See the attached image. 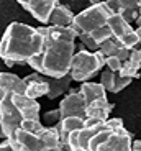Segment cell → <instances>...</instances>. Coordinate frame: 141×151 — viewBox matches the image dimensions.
Wrapping results in <instances>:
<instances>
[{
    "instance_id": "1",
    "label": "cell",
    "mask_w": 141,
    "mask_h": 151,
    "mask_svg": "<svg viewBox=\"0 0 141 151\" xmlns=\"http://www.w3.org/2000/svg\"><path fill=\"white\" fill-rule=\"evenodd\" d=\"M44 35L36 27L11 22L0 40V59H11L15 64H26L28 59L44 48Z\"/></svg>"
},
{
    "instance_id": "2",
    "label": "cell",
    "mask_w": 141,
    "mask_h": 151,
    "mask_svg": "<svg viewBox=\"0 0 141 151\" xmlns=\"http://www.w3.org/2000/svg\"><path fill=\"white\" fill-rule=\"evenodd\" d=\"M41 53L34 54L28 59L26 64L34 71L41 72L48 77H62L69 74L72 56L76 53V41L71 40H46Z\"/></svg>"
},
{
    "instance_id": "3",
    "label": "cell",
    "mask_w": 141,
    "mask_h": 151,
    "mask_svg": "<svg viewBox=\"0 0 141 151\" xmlns=\"http://www.w3.org/2000/svg\"><path fill=\"white\" fill-rule=\"evenodd\" d=\"M105 66V56L97 51H89L82 43L77 46L76 53L72 56V63H71V77L76 82H84V81H90L102 68Z\"/></svg>"
},
{
    "instance_id": "4",
    "label": "cell",
    "mask_w": 141,
    "mask_h": 151,
    "mask_svg": "<svg viewBox=\"0 0 141 151\" xmlns=\"http://www.w3.org/2000/svg\"><path fill=\"white\" fill-rule=\"evenodd\" d=\"M113 13L107 2H99V4H92L89 8L79 12L77 15H74L72 27L77 28L79 31H85V33H92L94 30L107 25L108 17Z\"/></svg>"
},
{
    "instance_id": "5",
    "label": "cell",
    "mask_w": 141,
    "mask_h": 151,
    "mask_svg": "<svg viewBox=\"0 0 141 151\" xmlns=\"http://www.w3.org/2000/svg\"><path fill=\"white\" fill-rule=\"evenodd\" d=\"M0 118H2V128H4L5 138L13 135L20 128V122H21L23 115L13 102L11 92H7L0 100Z\"/></svg>"
},
{
    "instance_id": "6",
    "label": "cell",
    "mask_w": 141,
    "mask_h": 151,
    "mask_svg": "<svg viewBox=\"0 0 141 151\" xmlns=\"http://www.w3.org/2000/svg\"><path fill=\"white\" fill-rule=\"evenodd\" d=\"M85 105H87V102H85L84 97L80 95L79 87H76V89L69 87L67 92H66V97L59 102L61 117H69V115H80V117H85Z\"/></svg>"
},
{
    "instance_id": "7",
    "label": "cell",
    "mask_w": 141,
    "mask_h": 151,
    "mask_svg": "<svg viewBox=\"0 0 141 151\" xmlns=\"http://www.w3.org/2000/svg\"><path fill=\"white\" fill-rule=\"evenodd\" d=\"M16 2L43 25H48L54 7L59 4V0H16Z\"/></svg>"
},
{
    "instance_id": "8",
    "label": "cell",
    "mask_w": 141,
    "mask_h": 151,
    "mask_svg": "<svg viewBox=\"0 0 141 151\" xmlns=\"http://www.w3.org/2000/svg\"><path fill=\"white\" fill-rule=\"evenodd\" d=\"M25 84H26V89H25V94L31 99H39L43 95L48 94L49 91V82H48V77H44V74L34 71L33 74H28L23 77Z\"/></svg>"
},
{
    "instance_id": "9",
    "label": "cell",
    "mask_w": 141,
    "mask_h": 151,
    "mask_svg": "<svg viewBox=\"0 0 141 151\" xmlns=\"http://www.w3.org/2000/svg\"><path fill=\"white\" fill-rule=\"evenodd\" d=\"M13 102L21 112L23 118H39L41 120V105H39L38 99H31L26 94H18V92H11Z\"/></svg>"
},
{
    "instance_id": "10",
    "label": "cell",
    "mask_w": 141,
    "mask_h": 151,
    "mask_svg": "<svg viewBox=\"0 0 141 151\" xmlns=\"http://www.w3.org/2000/svg\"><path fill=\"white\" fill-rule=\"evenodd\" d=\"M131 141H133V136L130 132H126L125 128L117 130V132H112L110 138H108L105 143L102 145L100 151H130L131 150Z\"/></svg>"
},
{
    "instance_id": "11",
    "label": "cell",
    "mask_w": 141,
    "mask_h": 151,
    "mask_svg": "<svg viewBox=\"0 0 141 151\" xmlns=\"http://www.w3.org/2000/svg\"><path fill=\"white\" fill-rule=\"evenodd\" d=\"M131 81L133 79L122 77L118 72L110 71V69H107V71H103L102 74H100V84L105 87V91L112 92V94H118V92H122L125 87L130 86Z\"/></svg>"
},
{
    "instance_id": "12",
    "label": "cell",
    "mask_w": 141,
    "mask_h": 151,
    "mask_svg": "<svg viewBox=\"0 0 141 151\" xmlns=\"http://www.w3.org/2000/svg\"><path fill=\"white\" fill-rule=\"evenodd\" d=\"M25 89H26V84L23 77H18L13 72H0V100L7 92L25 94Z\"/></svg>"
},
{
    "instance_id": "13",
    "label": "cell",
    "mask_w": 141,
    "mask_h": 151,
    "mask_svg": "<svg viewBox=\"0 0 141 151\" xmlns=\"http://www.w3.org/2000/svg\"><path fill=\"white\" fill-rule=\"evenodd\" d=\"M99 51L105 58L107 56H118L122 61H126L130 58L131 48H126V46H123L115 36H110L108 40H105V41H102L99 45Z\"/></svg>"
},
{
    "instance_id": "14",
    "label": "cell",
    "mask_w": 141,
    "mask_h": 151,
    "mask_svg": "<svg viewBox=\"0 0 141 151\" xmlns=\"http://www.w3.org/2000/svg\"><path fill=\"white\" fill-rule=\"evenodd\" d=\"M113 104H110L107 100V97L95 99L85 105V117H97L102 120H107L110 117V112L113 110Z\"/></svg>"
},
{
    "instance_id": "15",
    "label": "cell",
    "mask_w": 141,
    "mask_h": 151,
    "mask_svg": "<svg viewBox=\"0 0 141 151\" xmlns=\"http://www.w3.org/2000/svg\"><path fill=\"white\" fill-rule=\"evenodd\" d=\"M39 140H41L43 151H51V150H61V136L57 133L56 127H43L39 130Z\"/></svg>"
},
{
    "instance_id": "16",
    "label": "cell",
    "mask_w": 141,
    "mask_h": 151,
    "mask_svg": "<svg viewBox=\"0 0 141 151\" xmlns=\"http://www.w3.org/2000/svg\"><path fill=\"white\" fill-rule=\"evenodd\" d=\"M74 22V13L67 5H61L57 4L54 7L53 13L49 17L48 25H59V27H71Z\"/></svg>"
},
{
    "instance_id": "17",
    "label": "cell",
    "mask_w": 141,
    "mask_h": 151,
    "mask_svg": "<svg viewBox=\"0 0 141 151\" xmlns=\"http://www.w3.org/2000/svg\"><path fill=\"white\" fill-rule=\"evenodd\" d=\"M79 92L80 95L84 97L85 102H92V100H95V99H100V97H107V91H105V87L102 84H97V82H90V81H84V82H80L79 86Z\"/></svg>"
},
{
    "instance_id": "18",
    "label": "cell",
    "mask_w": 141,
    "mask_h": 151,
    "mask_svg": "<svg viewBox=\"0 0 141 151\" xmlns=\"http://www.w3.org/2000/svg\"><path fill=\"white\" fill-rule=\"evenodd\" d=\"M71 81H72L71 74H66V76H62V77H49V79H48V82H49V91H48L46 97L48 99H57L59 95L66 94L67 89L71 87Z\"/></svg>"
},
{
    "instance_id": "19",
    "label": "cell",
    "mask_w": 141,
    "mask_h": 151,
    "mask_svg": "<svg viewBox=\"0 0 141 151\" xmlns=\"http://www.w3.org/2000/svg\"><path fill=\"white\" fill-rule=\"evenodd\" d=\"M107 25H108V28L112 30V35H113L115 38H118V36H122V35L128 33V31L135 30V28L131 27V23L126 22V20L120 15L118 12H113V13L108 17Z\"/></svg>"
},
{
    "instance_id": "20",
    "label": "cell",
    "mask_w": 141,
    "mask_h": 151,
    "mask_svg": "<svg viewBox=\"0 0 141 151\" xmlns=\"http://www.w3.org/2000/svg\"><path fill=\"white\" fill-rule=\"evenodd\" d=\"M112 135V130L107 128V127H102L95 135L90 138V143H89V151H100L102 145L110 138Z\"/></svg>"
},
{
    "instance_id": "21",
    "label": "cell",
    "mask_w": 141,
    "mask_h": 151,
    "mask_svg": "<svg viewBox=\"0 0 141 151\" xmlns=\"http://www.w3.org/2000/svg\"><path fill=\"white\" fill-rule=\"evenodd\" d=\"M118 74L122 76V77H128V79H135V77L138 79V77H140V66L131 63L130 59H126V61H123Z\"/></svg>"
},
{
    "instance_id": "22",
    "label": "cell",
    "mask_w": 141,
    "mask_h": 151,
    "mask_svg": "<svg viewBox=\"0 0 141 151\" xmlns=\"http://www.w3.org/2000/svg\"><path fill=\"white\" fill-rule=\"evenodd\" d=\"M100 128H87V127H82L79 130V150H85L89 151V143H90V138L99 132Z\"/></svg>"
},
{
    "instance_id": "23",
    "label": "cell",
    "mask_w": 141,
    "mask_h": 151,
    "mask_svg": "<svg viewBox=\"0 0 141 151\" xmlns=\"http://www.w3.org/2000/svg\"><path fill=\"white\" fill-rule=\"evenodd\" d=\"M105 2L113 12H120L123 8H138L141 0H105Z\"/></svg>"
},
{
    "instance_id": "24",
    "label": "cell",
    "mask_w": 141,
    "mask_h": 151,
    "mask_svg": "<svg viewBox=\"0 0 141 151\" xmlns=\"http://www.w3.org/2000/svg\"><path fill=\"white\" fill-rule=\"evenodd\" d=\"M43 127L44 125L41 123L39 118H21V122H20V128L26 130V132H33V133H39V130Z\"/></svg>"
},
{
    "instance_id": "25",
    "label": "cell",
    "mask_w": 141,
    "mask_h": 151,
    "mask_svg": "<svg viewBox=\"0 0 141 151\" xmlns=\"http://www.w3.org/2000/svg\"><path fill=\"white\" fill-rule=\"evenodd\" d=\"M117 40H118L123 46H126V48H135V46L140 43V41H138V35H136V31H135V30L128 31V33H125V35H122V36H118Z\"/></svg>"
},
{
    "instance_id": "26",
    "label": "cell",
    "mask_w": 141,
    "mask_h": 151,
    "mask_svg": "<svg viewBox=\"0 0 141 151\" xmlns=\"http://www.w3.org/2000/svg\"><path fill=\"white\" fill-rule=\"evenodd\" d=\"M90 35L94 36V40L97 41V45H100L102 41H105V40H108L110 36H113V35H112V30L108 28V25H103V27L97 28V30H94Z\"/></svg>"
},
{
    "instance_id": "27",
    "label": "cell",
    "mask_w": 141,
    "mask_h": 151,
    "mask_svg": "<svg viewBox=\"0 0 141 151\" xmlns=\"http://www.w3.org/2000/svg\"><path fill=\"white\" fill-rule=\"evenodd\" d=\"M79 40H80V43L89 49V51H97V49H99V45H97V41L94 40V36H92L90 33L80 31V33H79Z\"/></svg>"
},
{
    "instance_id": "28",
    "label": "cell",
    "mask_w": 141,
    "mask_h": 151,
    "mask_svg": "<svg viewBox=\"0 0 141 151\" xmlns=\"http://www.w3.org/2000/svg\"><path fill=\"white\" fill-rule=\"evenodd\" d=\"M122 64H123V61L120 59L118 56H107L105 58V66H107L110 71L118 72L120 68H122Z\"/></svg>"
},
{
    "instance_id": "29",
    "label": "cell",
    "mask_w": 141,
    "mask_h": 151,
    "mask_svg": "<svg viewBox=\"0 0 141 151\" xmlns=\"http://www.w3.org/2000/svg\"><path fill=\"white\" fill-rule=\"evenodd\" d=\"M84 127H87V128H102V127H105V120L97 117H84Z\"/></svg>"
},
{
    "instance_id": "30",
    "label": "cell",
    "mask_w": 141,
    "mask_h": 151,
    "mask_svg": "<svg viewBox=\"0 0 141 151\" xmlns=\"http://www.w3.org/2000/svg\"><path fill=\"white\" fill-rule=\"evenodd\" d=\"M41 120H44V123H49V122L57 123V122L61 120V112H59V107H57V109H54V110L46 112L44 115H41Z\"/></svg>"
},
{
    "instance_id": "31",
    "label": "cell",
    "mask_w": 141,
    "mask_h": 151,
    "mask_svg": "<svg viewBox=\"0 0 141 151\" xmlns=\"http://www.w3.org/2000/svg\"><path fill=\"white\" fill-rule=\"evenodd\" d=\"M105 127L107 128H110L112 132H117V130H122V128H125V125H123V120L122 118H107L105 120Z\"/></svg>"
},
{
    "instance_id": "32",
    "label": "cell",
    "mask_w": 141,
    "mask_h": 151,
    "mask_svg": "<svg viewBox=\"0 0 141 151\" xmlns=\"http://www.w3.org/2000/svg\"><path fill=\"white\" fill-rule=\"evenodd\" d=\"M128 59L131 61V63H135L136 66H141V56H140V49H133L131 48L130 51V58Z\"/></svg>"
},
{
    "instance_id": "33",
    "label": "cell",
    "mask_w": 141,
    "mask_h": 151,
    "mask_svg": "<svg viewBox=\"0 0 141 151\" xmlns=\"http://www.w3.org/2000/svg\"><path fill=\"white\" fill-rule=\"evenodd\" d=\"M0 150H7V151H13V146H11L10 140L8 138H4V141L0 143Z\"/></svg>"
},
{
    "instance_id": "34",
    "label": "cell",
    "mask_w": 141,
    "mask_h": 151,
    "mask_svg": "<svg viewBox=\"0 0 141 151\" xmlns=\"http://www.w3.org/2000/svg\"><path fill=\"white\" fill-rule=\"evenodd\" d=\"M131 150L141 151V140H133V141H131Z\"/></svg>"
},
{
    "instance_id": "35",
    "label": "cell",
    "mask_w": 141,
    "mask_h": 151,
    "mask_svg": "<svg viewBox=\"0 0 141 151\" xmlns=\"http://www.w3.org/2000/svg\"><path fill=\"white\" fill-rule=\"evenodd\" d=\"M135 31H136V35H138V41L141 43V25H136V28H135Z\"/></svg>"
},
{
    "instance_id": "36",
    "label": "cell",
    "mask_w": 141,
    "mask_h": 151,
    "mask_svg": "<svg viewBox=\"0 0 141 151\" xmlns=\"http://www.w3.org/2000/svg\"><path fill=\"white\" fill-rule=\"evenodd\" d=\"M0 138L4 140L5 138V133H4V128H2V118H0Z\"/></svg>"
},
{
    "instance_id": "37",
    "label": "cell",
    "mask_w": 141,
    "mask_h": 151,
    "mask_svg": "<svg viewBox=\"0 0 141 151\" xmlns=\"http://www.w3.org/2000/svg\"><path fill=\"white\" fill-rule=\"evenodd\" d=\"M87 2H89V4H99V2H103V0H87Z\"/></svg>"
},
{
    "instance_id": "38",
    "label": "cell",
    "mask_w": 141,
    "mask_h": 151,
    "mask_svg": "<svg viewBox=\"0 0 141 151\" xmlns=\"http://www.w3.org/2000/svg\"><path fill=\"white\" fill-rule=\"evenodd\" d=\"M136 25H141V13H140V17L136 18Z\"/></svg>"
},
{
    "instance_id": "39",
    "label": "cell",
    "mask_w": 141,
    "mask_h": 151,
    "mask_svg": "<svg viewBox=\"0 0 141 151\" xmlns=\"http://www.w3.org/2000/svg\"><path fill=\"white\" fill-rule=\"evenodd\" d=\"M138 12L141 13V2H140V5H138Z\"/></svg>"
}]
</instances>
